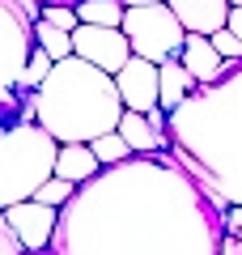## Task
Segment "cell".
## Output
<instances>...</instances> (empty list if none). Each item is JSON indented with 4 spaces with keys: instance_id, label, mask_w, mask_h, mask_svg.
<instances>
[{
    "instance_id": "obj_2",
    "label": "cell",
    "mask_w": 242,
    "mask_h": 255,
    "mask_svg": "<svg viewBox=\"0 0 242 255\" xmlns=\"http://www.w3.org/2000/svg\"><path fill=\"white\" fill-rule=\"evenodd\" d=\"M170 153L225 209L242 204V60L170 115Z\"/></svg>"
},
{
    "instance_id": "obj_8",
    "label": "cell",
    "mask_w": 242,
    "mask_h": 255,
    "mask_svg": "<svg viewBox=\"0 0 242 255\" xmlns=\"http://www.w3.org/2000/svg\"><path fill=\"white\" fill-rule=\"evenodd\" d=\"M0 217H4L13 230H17V234H21V243H26L34 255L51 251L55 230H60V209H55V204L26 200V204H13V209H0Z\"/></svg>"
},
{
    "instance_id": "obj_15",
    "label": "cell",
    "mask_w": 242,
    "mask_h": 255,
    "mask_svg": "<svg viewBox=\"0 0 242 255\" xmlns=\"http://www.w3.org/2000/svg\"><path fill=\"white\" fill-rule=\"evenodd\" d=\"M77 13H81V21H90V26H123L127 4L123 0H81Z\"/></svg>"
},
{
    "instance_id": "obj_1",
    "label": "cell",
    "mask_w": 242,
    "mask_h": 255,
    "mask_svg": "<svg viewBox=\"0 0 242 255\" xmlns=\"http://www.w3.org/2000/svg\"><path fill=\"white\" fill-rule=\"evenodd\" d=\"M225 204L174 153L102 166L60 209L51 255H221Z\"/></svg>"
},
{
    "instance_id": "obj_11",
    "label": "cell",
    "mask_w": 242,
    "mask_h": 255,
    "mask_svg": "<svg viewBox=\"0 0 242 255\" xmlns=\"http://www.w3.org/2000/svg\"><path fill=\"white\" fill-rule=\"evenodd\" d=\"M179 60H183V68H187L200 85H213V81L225 77V60H221V51L213 47V34H187Z\"/></svg>"
},
{
    "instance_id": "obj_29",
    "label": "cell",
    "mask_w": 242,
    "mask_h": 255,
    "mask_svg": "<svg viewBox=\"0 0 242 255\" xmlns=\"http://www.w3.org/2000/svg\"><path fill=\"white\" fill-rule=\"evenodd\" d=\"M230 4H234V9H242V0H230Z\"/></svg>"
},
{
    "instance_id": "obj_10",
    "label": "cell",
    "mask_w": 242,
    "mask_h": 255,
    "mask_svg": "<svg viewBox=\"0 0 242 255\" xmlns=\"http://www.w3.org/2000/svg\"><path fill=\"white\" fill-rule=\"evenodd\" d=\"M179 21L187 26V34H217L230 26V0H166Z\"/></svg>"
},
{
    "instance_id": "obj_30",
    "label": "cell",
    "mask_w": 242,
    "mask_h": 255,
    "mask_svg": "<svg viewBox=\"0 0 242 255\" xmlns=\"http://www.w3.org/2000/svg\"><path fill=\"white\" fill-rule=\"evenodd\" d=\"M30 255H34V251H30ZM43 255H51V251H43Z\"/></svg>"
},
{
    "instance_id": "obj_12",
    "label": "cell",
    "mask_w": 242,
    "mask_h": 255,
    "mask_svg": "<svg viewBox=\"0 0 242 255\" xmlns=\"http://www.w3.org/2000/svg\"><path fill=\"white\" fill-rule=\"evenodd\" d=\"M119 136L132 145V153H170V132L157 128L149 115H140V111H123Z\"/></svg>"
},
{
    "instance_id": "obj_14",
    "label": "cell",
    "mask_w": 242,
    "mask_h": 255,
    "mask_svg": "<svg viewBox=\"0 0 242 255\" xmlns=\"http://www.w3.org/2000/svg\"><path fill=\"white\" fill-rule=\"evenodd\" d=\"M98 170H102V162L94 153V145H60V166H55L60 179H68V183L81 187V183H90Z\"/></svg>"
},
{
    "instance_id": "obj_24",
    "label": "cell",
    "mask_w": 242,
    "mask_h": 255,
    "mask_svg": "<svg viewBox=\"0 0 242 255\" xmlns=\"http://www.w3.org/2000/svg\"><path fill=\"white\" fill-rule=\"evenodd\" d=\"M230 30L242 38V9H230Z\"/></svg>"
},
{
    "instance_id": "obj_17",
    "label": "cell",
    "mask_w": 242,
    "mask_h": 255,
    "mask_svg": "<svg viewBox=\"0 0 242 255\" xmlns=\"http://www.w3.org/2000/svg\"><path fill=\"white\" fill-rule=\"evenodd\" d=\"M51 68H55V60H51V55L43 51V47H38V51L30 55V64H26V73H21V85H17V90H26V94H34L38 85H43L47 77H51Z\"/></svg>"
},
{
    "instance_id": "obj_27",
    "label": "cell",
    "mask_w": 242,
    "mask_h": 255,
    "mask_svg": "<svg viewBox=\"0 0 242 255\" xmlns=\"http://www.w3.org/2000/svg\"><path fill=\"white\" fill-rule=\"evenodd\" d=\"M43 4H72V9H77L81 0H43Z\"/></svg>"
},
{
    "instance_id": "obj_18",
    "label": "cell",
    "mask_w": 242,
    "mask_h": 255,
    "mask_svg": "<svg viewBox=\"0 0 242 255\" xmlns=\"http://www.w3.org/2000/svg\"><path fill=\"white\" fill-rule=\"evenodd\" d=\"M94 153H98L102 166H115V162H127V157H132V145H127L119 132H107V136L94 140Z\"/></svg>"
},
{
    "instance_id": "obj_21",
    "label": "cell",
    "mask_w": 242,
    "mask_h": 255,
    "mask_svg": "<svg viewBox=\"0 0 242 255\" xmlns=\"http://www.w3.org/2000/svg\"><path fill=\"white\" fill-rule=\"evenodd\" d=\"M213 47H217V51H221V60H225V64L242 60V38L234 34L230 26H225V30H217V34H213Z\"/></svg>"
},
{
    "instance_id": "obj_3",
    "label": "cell",
    "mask_w": 242,
    "mask_h": 255,
    "mask_svg": "<svg viewBox=\"0 0 242 255\" xmlns=\"http://www.w3.org/2000/svg\"><path fill=\"white\" fill-rule=\"evenodd\" d=\"M34 111L38 124L60 145H94L107 132H119V119L127 107L119 81L107 68L68 55V60H55L51 77L34 90Z\"/></svg>"
},
{
    "instance_id": "obj_7",
    "label": "cell",
    "mask_w": 242,
    "mask_h": 255,
    "mask_svg": "<svg viewBox=\"0 0 242 255\" xmlns=\"http://www.w3.org/2000/svg\"><path fill=\"white\" fill-rule=\"evenodd\" d=\"M72 51L115 77L119 68L132 60V38L123 34V26H90V21H81V26L72 30Z\"/></svg>"
},
{
    "instance_id": "obj_16",
    "label": "cell",
    "mask_w": 242,
    "mask_h": 255,
    "mask_svg": "<svg viewBox=\"0 0 242 255\" xmlns=\"http://www.w3.org/2000/svg\"><path fill=\"white\" fill-rule=\"evenodd\" d=\"M34 43L43 47L51 60H68V55H77V51H72V30H60V26H51V21H43V17L34 21Z\"/></svg>"
},
{
    "instance_id": "obj_26",
    "label": "cell",
    "mask_w": 242,
    "mask_h": 255,
    "mask_svg": "<svg viewBox=\"0 0 242 255\" xmlns=\"http://www.w3.org/2000/svg\"><path fill=\"white\" fill-rule=\"evenodd\" d=\"M127 9H132V4H161V0H123Z\"/></svg>"
},
{
    "instance_id": "obj_13",
    "label": "cell",
    "mask_w": 242,
    "mask_h": 255,
    "mask_svg": "<svg viewBox=\"0 0 242 255\" xmlns=\"http://www.w3.org/2000/svg\"><path fill=\"white\" fill-rule=\"evenodd\" d=\"M196 90H200V81L183 68V60H166L161 64V111H166V115H174Z\"/></svg>"
},
{
    "instance_id": "obj_22",
    "label": "cell",
    "mask_w": 242,
    "mask_h": 255,
    "mask_svg": "<svg viewBox=\"0 0 242 255\" xmlns=\"http://www.w3.org/2000/svg\"><path fill=\"white\" fill-rule=\"evenodd\" d=\"M0 255H30V247L21 243V234L0 217Z\"/></svg>"
},
{
    "instance_id": "obj_9",
    "label": "cell",
    "mask_w": 242,
    "mask_h": 255,
    "mask_svg": "<svg viewBox=\"0 0 242 255\" xmlns=\"http://www.w3.org/2000/svg\"><path fill=\"white\" fill-rule=\"evenodd\" d=\"M115 81H119V94H123L127 111L149 115V111L161 107V64L144 60V55H132V60L115 73Z\"/></svg>"
},
{
    "instance_id": "obj_5",
    "label": "cell",
    "mask_w": 242,
    "mask_h": 255,
    "mask_svg": "<svg viewBox=\"0 0 242 255\" xmlns=\"http://www.w3.org/2000/svg\"><path fill=\"white\" fill-rule=\"evenodd\" d=\"M123 34L132 38V55H144L153 64L179 60L183 43H187V26L166 0L161 4H132L123 17Z\"/></svg>"
},
{
    "instance_id": "obj_28",
    "label": "cell",
    "mask_w": 242,
    "mask_h": 255,
    "mask_svg": "<svg viewBox=\"0 0 242 255\" xmlns=\"http://www.w3.org/2000/svg\"><path fill=\"white\" fill-rule=\"evenodd\" d=\"M221 255H238V251H234V247H221Z\"/></svg>"
},
{
    "instance_id": "obj_4",
    "label": "cell",
    "mask_w": 242,
    "mask_h": 255,
    "mask_svg": "<svg viewBox=\"0 0 242 255\" xmlns=\"http://www.w3.org/2000/svg\"><path fill=\"white\" fill-rule=\"evenodd\" d=\"M55 166H60V140L43 124L30 119L9 124L0 136V209L34 200L38 187L55 179Z\"/></svg>"
},
{
    "instance_id": "obj_23",
    "label": "cell",
    "mask_w": 242,
    "mask_h": 255,
    "mask_svg": "<svg viewBox=\"0 0 242 255\" xmlns=\"http://www.w3.org/2000/svg\"><path fill=\"white\" fill-rule=\"evenodd\" d=\"M225 238H242V204L225 209Z\"/></svg>"
},
{
    "instance_id": "obj_19",
    "label": "cell",
    "mask_w": 242,
    "mask_h": 255,
    "mask_svg": "<svg viewBox=\"0 0 242 255\" xmlns=\"http://www.w3.org/2000/svg\"><path fill=\"white\" fill-rule=\"evenodd\" d=\"M72 196H77V183H68V179H60V174H55V179H47L43 187H38V196H34V200H43V204H55V209H64V204H68Z\"/></svg>"
},
{
    "instance_id": "obj_20",
    "label": "cell",
    "mask_w": 242,
    "mask_h": 255,
    "mask_svg": "<svg viewBox=\"0 0 242 255\" xmlns=\"http://www.w3.org/2000/svg\"><path fill=\"white\" fill-rule=\"evenodd\" d=\"M43 21H51V26H60V30H77L81 13L72 9V4H43Z\"/></svg>"
},
{
    "instance_id": "obj_6",
    "label": "cell",
    "mask_w": 242,
    "mask_h": 255,
    "mask_svg": "<svg viewBox=\"0 0 242 255\" xmlns=\"http://www.w3.org/2000/svg\"><path fill=\"white\" fill-rule=\"evenodd\" d=\"M0 34H4V47H0V90H17L21 73H26L30 55L38 51L34 43V21L26 17L17 0H0Z\"/></svg>"
},
{
    "instance_id": "obj_25",
    "label": "cell",
    "mask_w": 242,
    "mask_h": 255,
    "mask_svg": "<svg viewBox=\"0 0 242 255\" xmlns=\"http://www.w3.org/2000/svg\"><path fill=\"white\" fill-rule=\"evenodd\" d=\"M225 247H234V251L242 255V238H225Z\"/></svg>"
}]
</instances>
